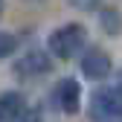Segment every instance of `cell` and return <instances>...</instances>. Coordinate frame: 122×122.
Masks as SVG:
<instances>
[{"mask_svg": "<svg viewBox=\"0 0 122 122\" xmlns=\"http://www.w3.org/2000/svg\"><path fill=\"white\" fill-rule=\"evenodd\" d=\"M15 50H18V38H15V35H9V32H0V61H3V58H9Z\"/></svg>", "mask_w": 122, "mask_h": 122, "instance_id": "obj_8", "label": "cell"}, {"mask_svg": "<svg viewBox=\"0 0 122 122\" xmlns=\"http://www.w3.org/2000/svg\"><path fill=\"white\" fill-rule=\"evenodd\" d=\"M52 99H55V108H61L64 113H79L81 108V87L76 79H61L52 87Z\"/></svg>", "mask_w": 122, "mask_h": 122, "instance_id": "obj_5", "label": "cell"}, {"mask_svg": "<svg viewBox=\"0 0 122 122\" xmlns=\"http://www.w3.org/2000/svg\"><path fill=\"white\" fill-rule=\"evenodd\" d=\"M12 73L18 76L20 81L41 79V76H50V73H52V55H50L47 50H26L20 58H15Z\"/></svg>", "mask_w": 122, "mask_h": 122, "instance_id": "obj_3", "label": "cell"}, {"mask_svg": "<svg viewBox=\"0 0 122 122\" xmlns=\"http://www.w3.org/2000/svg\"><path fill=\"white\" fill-rule=\"evenodd\" d=\"M79 67H81V76L90 81H102V79H108L111 70H113V61L111 55L105 52L102 47H90L81 52V61H79Z\"/></svg>", "mask_w": 122, "mask_h": 122, "instance_id": "obj_4", "label": "cell"}, {"mask_svg": "<svg viewBox=\"0 0 122 122\" xmlns=\"http://www.w3.org/2000/svg\"><path fill=\"white\" fill-rule=\"evenodd\" d=\"M90 119H96V122H119L122 119V90L119 87L96 90L93 99H90Z\"/></svg>", "mask_w": 122, "mask_h": 122, "instance_id": "obj_2", "label": "cell"}, {"mask_svg": "<svg viewBox=\"0 0 122 122\" xmlns=\"http://www.w3.org/2000/svg\"><path fill=\"white\" fill-rule=\"evenodd\" d=\"M99 23H102V29L108 35H119L122 32V15L113 9V6H105L102 12H99Z\"/></svg>", "mask_w": 122, "mask_h": 122, "instance_id": "obj_7", "label": "cell"}, {"mask_svg": "<svg viewBox=\"0 0 122 122\" xmlns=\"http://www.w3.org/2000/svg\"><path fill=\"white\" fill-rule=\"evenodd\" d=\"M67 3L79 12H93L96 6H102V0H67Z\"/></svg>", "mask_w": 122, "mask_h": 122, "instance_id": "obj_10", "label": "cell"}, {"mask_svg": "<svg viewBox=\"0 0 122 122\" xmlns=\"http://www.w3.org/2000/svg\"><path fill=\"white\" fill-rule=\"evenodd\" d=\"M15 122H44V111L41 108H26Z\"/></svg>", "mask_w": 122, "mask_h": 122, "instance_id": "obj_9", "label": "cell"}, {"mask_svg": "<svg viewBox=\"0 0 122 122\" xmlns=\"http://www.w3.org/2000/svg\"><path fill=\"white\" fill-rule=\"evenodd\" d=\"M23 111H26L23 93H18V90H6V93H0V122H15Z\"/></svg>", "mask_w": 122, "mask_h": 122, "instance_id": "obj_6", "label": "cell"}, {"mask_svg": "<svg viewBox=\"0 0 122 122\" xmlns=\"http://www.w3.org/2000/svg\"><path fill=\"white\" fill-rule=\"evenodd\" d=\"M0 15H3V0H0Z\"/></svg>", "mask_w": 122, "mask_h": 122, "instance_id": "obj_11", "label": "cell"}, {"mask_svg": "<svg viewBox=\"0 0 122 122\" xmlns=\"http://www.w3.org/2000/svg\"><path fill=\"white\" fill-rule=\"evenodd\" d=\"M87 44V29L81 23H64L55 32H50L47 38V52L58 61H70L76 58V52H81Z\"/></svg>", "mask_w": 122, "mask_h": 122, "instance_id": "obj_1", "label": "cell"}]
</instances>
